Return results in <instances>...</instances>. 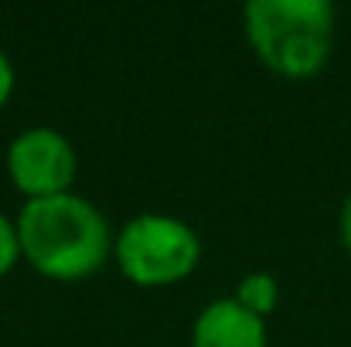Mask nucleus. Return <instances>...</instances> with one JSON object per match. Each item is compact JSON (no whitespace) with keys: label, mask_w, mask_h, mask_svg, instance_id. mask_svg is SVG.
Returning a JSON list of instances; mask_svg holds the SVG:
<instances>
[{"label":"nucleus","mask_w":351,"mask_h":347,"mask_svg":"<svg viewBox=\"0 0 351 347\" xmlns=\"http://www.w3.org/2000/svg\"><path fill=\"white\" fill-rule=\"evenodd\" d=\"M21 255V238H17V222L0 215V276L10 272V266Z\"/></svg>","instance_id":"7"},{"label":"nucleus","mask_w":351,"mask_h":347,"mask_svg":"<svg viewBox=\"0 0 351 347\" xmlns=\"http://www.w3.org/2000/svg\"><path fill=\"white\" fill-rule=\"evenodd\" d=\"M191 347H266V324L235 296L215 300L198 313Z\"/></svg>","instance_id":"5"},{"label":"nucleus","mask_w":351,"mask_h":347,"mask_svg":"<svg viewBox=\"0 0 351 347\" xmlns=\"http://www.w3.org/2000/svg\"><path fill=\"white\" fill-rule=\"evenodd\" d=\"M242 21L263 65L290 79L321 72L335 44V7L328 0H249Z\"/></svg>","instance_id":"2"},{"label":"nucleus","mask_w":351,"mask_h":347,"mask_svg":"<svg viewBox=\"0 0 351 347\" xmlns=\"http://www.w3.org/2000/svg\"><path fill=\"white\" fill-rule=\"evenodd\" d=\"M117 262L126 279L140 286H167L184 279L198 259L202 242L191 225L171 215H136L117 235Z\"/></svg>","instance_id":"3"},{"label":"nucleus","mask_w":351,"mask_h":347,"mask_svg":"<svg viewBox=\"0 0 351 347\" xmlns=\"http://www.w3.org/2000/svg\"><path fill=\"white\" fill-rule=\"evenodd\" d=\"M276 296H280V290H276V279H273L269 272H252V276H245V279L239 283V290H235V300H239L245 310L259 313V317H266V313L276 307Z\"/></svg>","instance_id":"6"},{"label":"nucleus","mask_w":351,"mask_h":347,"mask_svg":"<svg viewBox=\"0 0 351 347\" xmlns=\"http://www.w3.org/2000/svg\"><path fill=\"white\" fill-rule=\"evenodd\" d=\"M10 92H14V65L3 55V48H0V106L10 99Z\"/></svg>","instance_id":"8"},{"label":"nucleus","mask_w":351,"mask_h":347,"mask_svg":"<svg viewBox=\"0 0 351 347\" xmlns=\"http://www.w3.org/2000/svg\"><path fill=\"white\" fill-rule=\"evenodd\" d=\"M7 174L17 191L31 198L65 194L75 181V150L51 126H31L17 133L7 146Z\"/></svg>","instance_id":"4"},{"label":"nucleus","mask_w":351,"mask_h":347,"mask_svg":"<svg viewBox=\"0 0 351 347\" xmlns=\"http://www.w3.org/2000/svg\"><path fill=\"white\" fill-rule=\"evenodd\" d=\"M341 242H345V248L351 252V194H348V201H345V208H341Z\"/></svg>","instance_id":"9"},{"label":"nucleus","mask_w":351,"mask_h":347,"mask_svg":"<svg viewBox=\"0 0 351 347\" xmlns=\"http://www.w3.org/2000/svg\"><path fill=\"white\" fill-rule=\"evenodd\" d=\"M17 238L21 255L48 279H86L113 248L103 211L72 191L31 198L17 215Z\"/></svg>","instance_id":"1"}]
</instances>
